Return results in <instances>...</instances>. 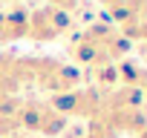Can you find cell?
<instances>
[{
    "instance_id": "cell-5",
    "label": "cell",
    "mask_w": 147,
    "mask_h": 138,
    "mask_svg": "<svg viewBox=\"0 0 147 138\" xmlns=\"http://www.w3.org/2000/svg\"><path fill=\"white\" fill-rule=\"evenodd\" d=\"M84 138H118V132H115L107 121H101V118L95 115V118H90V127H87Z\"/></svg>"
},
{
    "instance_id": "cell-4",
    "label": "cell",
    "mask_w": 147,
    "mask_h": 138,
    "mask_svg": "<svg viewBox=\"0 0 147 138\" xmlns=\"http://www.w3.org/2000/svg\"><path fill=\"white\" fill-rule=\"evenodd\" d=\"M3 23H6V38H23V35H29V15L23 9L6 12Z\"/></svg>"
},
{
    "instance_id": "cell-8",
    "label": "cell",
    "mask_w": 147,
    "mask_h": 138,
    "mask_svg": "<svg viewBox=\"0 0 147 138\" xmlns=\"http://www.w3.org/2000/svg\"><path fill=\"white\" fill-rule=\"evenodd\" d=\"M138 138H147V127H144V129H141V132H138Z\"/></svg>"
},
{
    "instance_id": "cell-6",
    "label": "cell",
    "mask_w": 147,
    "mask_h": 138,
    "mask_svg": "<svg viewBox=\"0 0 147 138\" xmlns=\"http://www.w3.org/2000/svg\"><path fill=\"white\" fill-rule=\"evenodd\" d=\"M90 72H92V78H95L98 84H115V81H118V66L101 63V66H92Z\"/></svg>"
},
{
    "instance_id": "cell-3",
    "label": "cell",
    "mask_w": 147,
    "mask_h": 138,
    "mask_svg": "<svg viewBox=\"0 0 147 138\" xmlns=\"http://www.w3.org/2000/svg\"><path fill=\"white\" fill-rule=\"evenodd\" d=\"M69 23H72V17L66 12L46 6V9H38L35 15H29V35L35 40H55L61 32L69 29Z\"/></svg>"
},
{
    "instance_id": "cell-7",
    "label": "cell",
    "mask_w": 147,
    "mask_h": 138,
    "mask_svg": "<svg viewBox=\"0 0 147 138\" xmlns=\"http://www.w3.org/2000/svg\"><path fill=\"white\" fill-rule=\"evenodd\" d=\"M46 3L52 6V9H61V12H72V9H75V3H78V0H46Z\"/></svg>"
},
{
    "instance_id": "cell-1",
    "label": "cell",
    "mask_w": 147,
    "mask_h": 138,
    "mask_svg": "<svg viewBox=\"0 0 147 138\" xmlns=\"http://www.w3.org/2000/svg\"><path fill=\"white\" fill-rule=\"evenodd\" d=\"M66 121L69 118H95V112H98V104H101V98L95 95V89H90V86H78V89H69V92H61V95H52V101H49Z\"/></svg>"
},
{
    "instance_id": "cell-2",
    "label": "cell",
    "mask_w": 147,
    "mask_h": 138,
    "mask_svg": "<svg viewBox=\"0 0 147 138\" xmlns=\"http://www.w3.org/2000/svg\"><path fill=\"white\" fill-rule=\"evenodd\" d=\"M20 124L26 129L43 132V135H61L66 129V118L52 104H23L20 107Z\"/></svg>"
}]
</instances>
